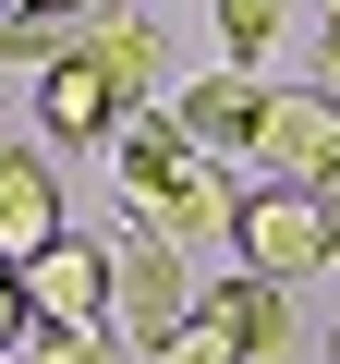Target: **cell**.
I'll list each match as a JSON object with an SVG mask.
<instances>
[{"instance_id": "cell-1", "label": "cell", "mask_w": 340, "mask_h": 364, "mask_svg": "<svg viewBox=\"0 0 340 364\" xmlns=\"http://www.w3.org/2000/svg\"><path fill=\"white\" fill-rule=\"evenodd\" d=\"M110 158H122V195H134V231H158V243H195V231H231V158H207L183 122H170V97L158 109H134L122 134H110Z\"/></svg>"}, {"instance_id": "cell-2", "label": "cell", "mask_w": 340, "mask_h": 364, "mask_svg": "<svg viewBox=\"0 0 340 364\" xmlns=\"http://www.w3.org/2000/svg\"><path fill=\"white\" fill-rule=\"evenodd\" d=\"M280 340H292V304H280L267 279H243V267H231V279H219V291H207L183 328H170L146 364H267Z\"/></svg>"}, {"instance_id": "cell-3", "label": "cell", "mask_w": 340, "mask_h": 364, "mask_svg": "<svg viewBox=\"0 0 340 364\" xmlns=\"http://www.w3.org/2000/svg\"><path fill=\"white\" fill-rule=\"evenodd\" d=\"M207 291H195V267H183V243H158V231H122L110 243V340H134V352H158L170 328H183Z\"/></svg>"}, {"instance_id": "cell-4", "label": "cell", "mask_w": 340, "mask_h": 364, "mask_svg": "<svg viewBox=\"0 0 340 364\" xmlns=\"http://www.w3.org/2000/svg\"><path fill=\"white\" fill-rule=\"evenodd\" d=\"M231 255H243V279H267V291H292L304 267H328V219H316V195H292V182H243Z\"/></svg>"}, {"instance_id": "cell-5", "label": "cell", "mask_w": 340, "mask_h": 364, "mask_svg": "<svg viewBox=\"0 0 340 364\" xmlns=\"http://www.w3.org/2000/svg\"><path fill=\"white\" fill-rule=\"evenodd\" d=\"M13 279H25V328H37V340H97V328H110V243L73 231V243H49V255L13 267Z\"/></svg>"}, {"instance_id": "cell-6", "label": "cell", "mask_w": 340, "mask_h": 364, "mask_svg": "<svg viewBox=\"0 0 340 364\" xmlns=\"http://www.w3.org/2000/svg\"><path fill=\"white\" fill-rule=\"evenodd\" d=\"M340 170V97L316 85H267V122H255V182H328Z\"/></svg>"}, {"instance_id": "cell-7", "label": "cell", "mask_w": 340, "mask_h": 364, "mask_svg": "<svg viewBox=\"0 0 340 364\" xmlns=\"http://www.w3.org/2000/svg\"><path fill=\"white\" fill-rule=\"evenodd\" d=\"M37 122H49V146H110L134 122V97L110 85L97 49H61V61H37Z\"/></svg>"}, {"instance_id": "cell-8", "label": "cell", "mask_w": 340, "mask_h": 364, "mask_svg": "<svg viewBox=\"0 0 340 364\" xmlns=\"http://www.w3.org/2000/svg\"><path fill=\"white\" fill-rule=\"evenodd\" d=\"M49 243H73V219H61V170L25 158V146H0V267H37Z\"/></svg>"}, {"instance_id": "cell-9", "label": "cell", "mask_w": 340, "mask_h": 364, "mask_svg": "<svg viewBox=\"0 0 340 364\" xmlns=\"http://www.w3.org/2000/svg\"><path fill=\"white\" fill-rule=\"evenodd\" d=\"M170 122H183L207 158H255V122H267V85L255 73H207V85H183L170 97Z\"/></svg>"}, {"instance_id": "cell-10", "label": "cell", "mask_w": 340, "mask_h": 364, "mask_svg": "<svg viewBox=\"0 0 340 364\" xmlns=\"http://www.w3.org/2000/svg\"><path fill=\"white\" fill-rule=\"evenodd\" d=\"M73 49H97V61H110V85H122L134 109H158V25L134 13V0H97Z\"/></svg>"}, {"instance_id": "cell-11", "label": "cell", "mask_w": 340, "mask_h": 364, "mask_svg": "<svg viewBox=\"0 0 340 364\" xmlns=\"http://www.w3.org/2000/svg\"><path fill=\"white\" fill-rule=\"evenodd\" d=\"M280 25H292V0H219V49H231V73H243L255 49H280Z\"/></svg>"}, {"instance_id": "cell-12", "label": "cell", "mask_w": 340, "mask_h": 364, "mask_svg": "<svg viewBox=\"0 0 340 364\" xmlns=\"http://www.w3.org/2000/svg\"><path fill=\"white\" fill-rule=\"evenodd\" d=\"M13 364H110V328H97V340H25Z\"/></svg>"}, {"instance_id": "cell-13", "label": "cell", "mask_w": 340, "mask_h": 364, "mask_svg": "<svg viewBox=\"0 0 340 364\" xmlns=\"http://www.w3.org/2000/svg\"><path fill=\"white\" fill-rule=\"evenodd\" d=\"M25 340H37V328H25V279H13V267H0V364H13Z\"/></svg>"}, {"instance_id": "cell-14", "label": "cell", "mask_w": 340, "mask_h": 364, "mask_svg": "<svg viewBox=\"0 0 340 364\" xmlns=\"http://www.w3.org/2000/svg\"><path fill=\"white\" fill-rule=\"evenodd\" d=\"M304 85H316V97H340V25L316 37V73H304Z\"/></svg>"}, {"instance_id": "cell-15", "label": "cell", "mask_w": 340, "mask_h": 364, "mask_svg": "<svg viewBox=\"0 0 340 364\" xmlns=\"http://www.w3.org/2000/svg\"><path fill=\"white\" fill-rule=\"evenodd\" d=\"M304 195H316V219H328V255H340V170H328V182H304Z\"/></svg>"}, {"instance_id": "cell-16", "label": "cell", "mask_w": 340, "mask_h": 364, "mask_svg": "<svg viewBox=\"0 0 340 364\" xmlns=\"http://www.w3.org/2000/svg\"><path fill=\"white\" fill-rule=\"evenodd\" d=\"M328 364H340V340H328Z\"/></svg>"}]
</instances>
